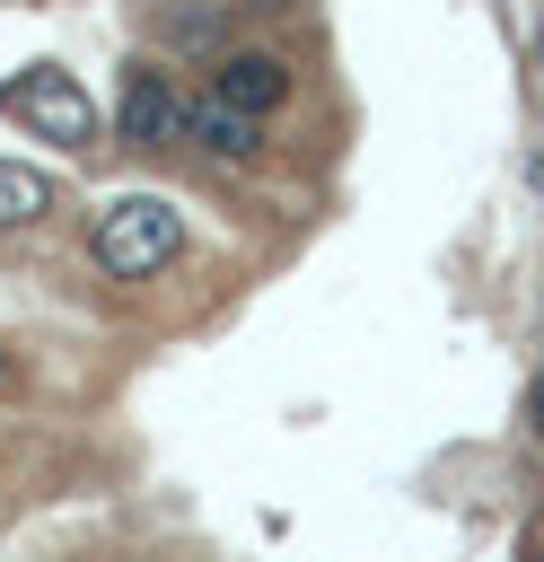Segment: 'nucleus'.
<instances>
[{
  "label": "nucleus",
  "mask_w": 544,
  "mask_h": 562,
  "mask_svg": "<svg viewBox=\"0 0 544 562\" xmlns=\"http://www.w3.org/2000/svg\"><path fill=\"white\" fill-rule=\"evenodd\" d=\"M175 246H184V220L158 193H114L97 211V228H88V255H97L105 281H149V272L175 263Z\"/></svg>",
  "instance_id": "f257e3e1"
},
{
  "label": "nucleus",
  "mask_w": 544,
  "mask_h": 562,
  "mask_svg": "<svg viewBox=\"0 0 544 562\" xmlns=\"http://www.w3.org/2000/svg\"><path fill=\"white\" fill-rule=\"evenodd\" d=\"M0 114L35 123V132H44V140H61V149H88V132H97L88 88H79L70 70H53V61H35V70H18V79H0Z\"/></svg>",
  "instance_id": "f03ea898"
},
{
  "label": "nucleus",
  "mask_w": 544,
  "mask_h": 562,
  "mask_svg": "<svg viewBox=\"0 0 544 562\" xmlns=\"http://www.w3.org/2000/svg\"><path fill=\"white\" fill-rule=\"evenodd\" d=\"M114 132H123L132 149H175V140H193V97L175 88L167 61H132V70H123Z\"/></svg>",
  "instance_id": "7ed1b4c3"
},
{
  "label": "nucleus",
  "mask_w": 544,
  "mask_h": 562,
  "mask_svg": "<svg viewBox=\"0 0 544 562\" xmlns=\"http://www.w3.org/2000/svg\"><path fill=\"white\" fill-rule=\"evenodd\" d=\"M211 97L263 123V114L290 105V61H281V53H219V61H211Z\"/></svg>",
  "instance_id": "20e7f679"
},
{
  "label": "nucleus",
  "mask_w": 544,
  "mask_h": 562,
  "mask_svg": "<svg viewBox=\"0 0 544 562\" xmlns=\"http://www.w3.org/2000/svg\"><path fill=\"white\" fill-rule=\"evenodd\" d=\"M193 149H202V158H219V167H237V158H254V149H263V123H254V114H237V105H219V97H193Z\"/></svg>",
  "instance_id": "39448f33"
},
{
  "label": "nucleus",
  "mask_w": 544,
  "mask_h": 562,
  "mask_svg": "<svg viewBox=\"0 0 544 562\" xmlns=\"http://www.w3.org/2000/svg\"><path fill=\"white\" fill-rule=\"evenodd\" d=\"M44 211H53V176H35V167L0 158V228H35Z\"/></svg>",
  "instance_id": "423d86ee"
},
{
  "label": "nucleus",
  "mask_w": 544,
  "mask_h": 562,
  "mask_svg": "<svg viewBox=\"0 0 544 562\" xmlns=\"http://www.w3.org/2000/svg\"><path fill=\"white\" fill-rule=\"evenodd\" d=\"M158 35H167L175 53H211V61L228 53V18H219L211 0H193V9H167V18H158Z\"/></svg>",
  "instance_id": "0eeeda50"
}]
</instances>
